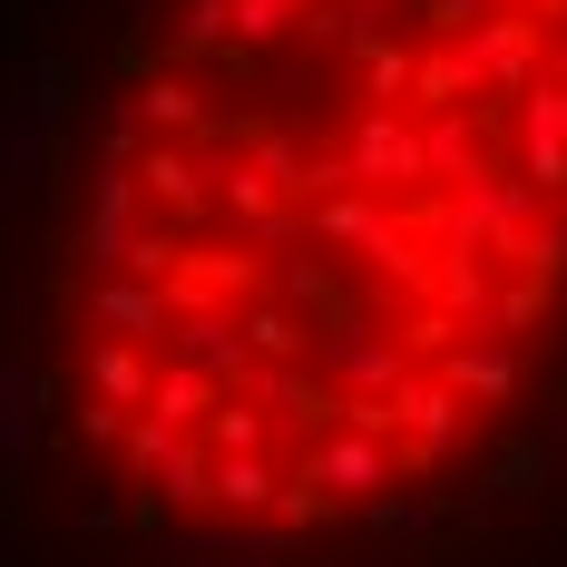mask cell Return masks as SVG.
Masks as SVG:
<instances>
[{
  "label": "cell",
  "mask_w": 567,
  "mask_h": 567,
  "mask_svg": "<svg viewBox=\"0 0 567 567\" xmlns=\"http://www.w3.org/2000/svg\"><path fill=\"white\" fill-rule=\"evenodd\" d=\"M313 352L333 362V392H342V401H392L401 382H411V352H401V333H392V323H372V313H333Z\"/></svg>",
  "instance_id": "1"
},
{
  "label": "cell",
  "mask_w": 567,
  "mask_h": 567,
  "mask_svg": "<svg viewBox=\"0 0 567 567\" xmlns=\"http://www.w3.org/2000/svg\"><path fill=\"white\" fill-rule=\"evenodd\" d=\"M342 157H352V186H372V196L431 186V157H421V117H411V109H362V117H352V137H342Z\"/></svg>",
  "instance_id": "2"
},
{
  "label": "cell",
  "mask_w": 567,
  "mask_h": 567,
  "mask_svg": "<svg viewBox=\"0 0 567 567\" xmlns=\"http://www.w3.org/2000/svg\"><path fill=\"white\" fill-rule=\"evenodd\" d=\"M293 470H303L323 499H362V509H372V499H392L401 451H392V441H372V431H323V441L293 460Z\"/></svg>",
  "instance_id": "3"
},
{
  "label": "cell",
  "mask_w": 567,
  "mask_h": 567,
  "mask_svg": "<svg viewBox=\"0 0 567 567\" xmlns=\"http://www.w3.org/2000/svg\"><path fill=\"white\" fill-rule=\"evenodd\" d=\"M69 59H40V79H30V109H20V127L0 137V216L10 206H30V186H40V157H50V127H59V99H69Z\"/></svg>",
  "instance_id": "4"
},
{
  "label": "cell",
  "mask_w": 567,
  "mask_h": 567,
  "mask_svg": "<svg viewBox=\"0 0 567 567\" xmlns=\"http://www.w3.org/2000/svg\"><path fill=\"white\" fill-rule=\"evenodd\" d=\"M167 362L206 372L216 392H245V372H255V352H245V313H235V303H196V313H176Z\"/></svg>",
  "instance_id": "5"
},
{
  "label": "cell",
  "mask_w": 567,
  "mask_h": 567,
  "mask_svg": "<svg viewBox=\"0 0 567 567\" xmlns=\"http://www.w3.org/2000/svg\"><path fill=\"white\" fill-rule=\"evenodd\" d=\"M460 411L470 401L441 382V372H411L392 392V421H401V470H431V460H451V441H460Z\"/></svg>",
  "instance_id": "6"
},
{
  "label": "cell",
  "mask_w": 567,
  "mask_h": 567,
  "mask_svg": "<svg viewBox=\"0 0 567 567\" xmlns=\"http://www.w3.org/2000/svg\"><path fill=\"white\" fill-rule=\"evenodd\" d=\"M137 186H147V216H167V226H196V216L216 206V176H206V157H196V147H176V137H147Z\"/></svg>",
  "instance_id": "7"
},
{
  "label": "cell",
  "mask_w": 567,
  "mask_h": 567,
  "mask_svg": "<svg viewBox=\"0 0 567 567\" xmlns=\"http://www.w3.org/2000/svg\"><path fill=\"white\" fill-rule=\"evenodd\" d=\"M89 313H99V323H109L117 342H137V352H157V342L176 333V293H157V284H99V303H89Z\"/></svg>",
  "instance_id": "8"
},
{
  "label": "cell",
  "mask_w": 567,
  "mask_h": 567,
  "mask_svg": "<svg viewBox=\"0 0 567 567\" xmlns=\"http://www.w3.org/2000/svg\"><path fill=\"white\" fill-rule=\"evenodd\" d=\"M216 382L206 372H186V362H157V392H147V411L137 421H157V431H176V441H206V421H216Z\"/></svg>",
  "instance_id": "9"
},
{
  "label": "cell",
  "mask_w": 567,
  "mask_h": 567,
  "mask_svg": "<svg viewBox=\"0 0 567 567\" xmlns=\"http://www.w3.org/2000/svg\"><path fill=\"white\" fill-rule=\"evenodd\" d=\"M441 382H451L460 401H509V392H518V352H509L499 333H470L451 362H441Z\"/></svg>",
  "instance_id": "10"
},
{
  "label": "cell",
  "mask_w": 567,
  "mask_h": 567,
  "mask_svg": "<svg viewBox=\"0 0 567 567\" xmlns=\"http://www.w3.org/2000/svg\"><path fill=\"white\" fill-rule=\"evenodd\" d=\"M313 216V245H352V255H372V235L392 226L401 206L392 196H372V186H352V196H323V206H303Z\"/></svg>",
  "instance_id": "11"
},
{
  "label": "cell",
  "mask_w": 567,
  "mask_h": 567,
  "mask_svg": "<svg viewBox=\"0 0 567 567\" xmlns=\"http://www.w3.org/2000/svg\"><path fill=\"white\" fill-rule=\"evenodd\" d=\"M89 392L109 401V411H147V392H157V362H147L137 342H99V352H89Z\"/></svg>",
  "instance_id": "12"
},
{
  "label": "cell",
  "mask_w": 567,
  "mask_h": 567,
  "mask_svg": "<svg viewBox=\"0 0 567 567\" xmlns=\"http://www.w3.org/2000/svg\"><path fill=\"white\" fill-rule=\"evenodd\" d=\"M127 99H137V127H147V137H176V147H196V137H206V109H196V89H186V79H137Z\"/></svg>",
  "instance_id": "13"
},
{
  "label": "cell",
  "mask_w": 567,
  "mask_h": 567,
  "mask_svg": "<svg viewBox=\"0 0 567 567\" xmlns=\"http://www.w3.org/2000/svg\"><path fill=\"white\" fill-rule=\"evenodd\" d=\"M245 167L275 186L284 206H303V176H313V147L293 137V127H245Z\"/></svg>",
  "instance_id": "14"
},
{
  "label": "cell",
  "mask_w": 567,
  "mask_h": 567,
  "mask_svg": "<svg viewBox=\"0 0 567 567\" xmlns=\"http://www.w3.org/2000/svg\"><path fill=\"white\" fill-rule=\"evenodd\" d=\"M313 342H323V323H303L293 303H245V352H255V362H284V372H293Z\"/></svg>",
  "instance_id": "15"
},
{
  "label": "cell",
  "mask_w": 567,
  "mask_h": 567,
  "mask_svg": "<svg viewBox=\"0 0 567 567\" xmlns=\"http://www.w3.org/2000/svg\"><path fill=\"white\" fill-rule=\"evenodd\" d=\"M147 499H157V509H216V451H206V441H176L167 470L147 480Z\"/></svg>",
  "instance_id": "16"
},
{
  "label": "cell",
  "mask_w": 567,
  "mask_h": 567,
  "mask_svg": "<svg viewBox=\"0 0 567 567\" xmlns=\"http://www.w3.org/2000/svg\"><path fill=\"white\" fill-rule=\"evenodd\" d=\"M40 382H30V372H20V362H0V480H10V470H20V451H30V431H40Z\"/></svg>",
  "instance_id": "17"
},
{
  "label": "cell",
  "mask_w": 567,
  "mask_h": 567,
  "mask_svg": "<svg viewBox=\"0 0 567 567\" xmlns=\"http://www.w3.org/2000/svg\"><path fill=\"white\" fill-rule=\"evenodd\" d=\"M275 499H284V470H275V460H216V509L275 518Z\"/></svg>",
  "instance_id": "18"
},
{
  "label": "cell",
  "mask_w": 567,
  "mask_h": 567,
  "mask_svg": "<svg viewBox=\"0 0 567 567\" xmlns=\"http://www.w3.org/2000/svg\"><path fill=\"white\" fill-rule=\"evenodd\" d=\"M167 50L176 59H226L235 50V0H186V10H176V30H167Z\"/></svg>",
  "instance_id": "19"
},
{
  "label": "cell",
  "mask_w": 567,
  "mask_h": 567,
  "mask_svg": "<svg viewBox=\"0 0 567 567\" xmlns=\"http://www.w3.org/2000/svg\"><path fill=\"white\" fill-rule=\"evenodd\" d=\"M265 441H275V431H265V411H255L245 392L216 401V421H206V451L216 460H265Z\"/></svg>",
  "instance_id": "20"
},
{
  "label": "cell",
  "mask_w": 567,
  "mask_h": 567,
  "mask_svg": "<svg viewBox=\"0 0 567 567\" xmlns=\"http://www.w3.org/2000/svg\"><path fill=\"white\" fill-rule=\"evenodd\" d=\"M411 79H421V59L382 40V50H362V89H372V109H411Z\"/></svg>",
  "instance_id": "21"
},
{
  "label": "cell",
  "mask_w": 567,
  "mask_h": 567,
  "mask_svg": "<svg viewBox=\"0 0 567 567\" xmlns=\"http://www.w3.org/2000/svg\"><path fill=\"white\" fill-rule=\"evenodd\" d=\"M284 30H303V10H293V0H235V50H245V59L275 50Z\"/></svg>",
  "instance_id": "22"
},
{
  "label": "cell",
  "mask_w": 567,
  "mask_h": 567,
  "mask_svg": "<svg viewBox=\"0 0 567 567\" xmlns=\"http://www.w3.org/2000/svg\"><path fill=\"white\" fill-rule=\"evenodd\" d=\"M538 313H548V284H538V275H518L509 293H499V313H489V333L509 342V333H528V323H538Z\"/></svg>",
  "instance_id": "23"
},
{
  "label": "cell",
  "mask_w": 567,
  "mask_h": 567,
  "mask_svg": "<svg viewBox=\"0 0 567 567\" xmlns=\"http://www.w3.org/2000/svg\"><path fill=\"white\" fill-rule=\"evenodd\" d=\"M167 451H176V431H157V421H137V431H127V470H137V480H157Z\"/></svg>",
  "instance_id": "24"
},
{
  "label": "cell",
  "mask_w": 567,
  "mask_h": 567,
  "mask_svg": "<svg viewBox=\"0 0 567 567\" xmlns=\"http://www.w3.org/2000/svg\"><path fill=\"white\" fill-rule=\"evenodd\" d=\"M372 528H382V538H431V509H411V499H372Z\"/></svg>",
  "instance_id": "25"
},
{
  "label": "cell",
  "mask_w": 567,
  "mask_h": 567,
  "mask_svg": "<svg viewBox=\"0 0 567 567\" xmlns=\"http://www.w3.org/2000/svg\"><path fill=\"white\" fill-rule=\"evenodd\" d=\"M127 431H137V421L109 411V401H89V411H79V441H127Z\"/></svg>",
  "instance_id": "26"
},
{
  "label": "cell",
  "mask_w": 567,
  "mask_h": 567,
  "mask_svg": "<svg viewBox=\"0 0 567 567\" xmlns=\"http://www.w3.org/2000/svg\"><path fill=\"white\" fill-rule=\"evenodd\" d=\"M117 10H147V0H117Z\"/></svg>",
  "instance_id": "27"
},
{
  "label": "cell",
  "mask_w": 567,
  "mask_h": 567,
  "mask_svg": "<svg viewBox=\"0 0 567 567\" xmlns=\"http://www.w3.org/2000/svg\"><path fill=\"white\" fill-rule=\"evenodd\" d=\"M293 10H323V0H293Z\"/></svg>",
  "instance_id": "28"
}]
</instances>
